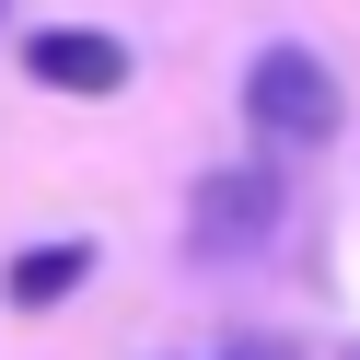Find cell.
Masks as SVG:
<instances>
[{
	"label": "cell",
	"instance_id": "obj_4",
	"mask_svg": "<svg viewBox=\"0 0 360 360\" xmlns=\"http://www.w3.org/2000/svg\"><path fill=\"white\" fill-rule=\"evenodd\" d=\"M82 279H94V244H35V256H12V279H0V290H12L24 314H47L58 290H82Z\"/></svg>",
	"mask_w": 360,
	"mask_h": 360
},
{
	"label": "cell",
	"instance_id": "obj_1",
	"mask_svg": "<svg viewBox=\"0 0 360 360\" xmlns=\"http://www.w3.org/2000/svg\"><path fill=\"white\" fill-rule=\"evenodd\" d=\"M244 117H256L267 151H326L337 140V70L314 47H256V70H244Z\"/></svg>",
	"mask_w": 360,
	"mask_h": 360
},
{
	"label": "cell",
	"instance_id": "obj_2",
	"mask_svg": "<svg viewBox=\"0 0 360 360\" xmlns=\"http://www.w3.org/2000/svg\"><path fill=\"white\" fill-rule=\"evenodd\" d=\"M267 221H279V186H267V163H233L198 186V244L210 256H244V244H267Z\"/></svg>",
	"mask_w": 360,
	"mask_h": 360
},
{
	"label": "cell",
	"instance_id": "obj_3",
	"mask_svg": "<svg viewBox=\"0 0 360 360\" xmlns=\"http://www.w3.org/2000/svg\"><path fill=\"white\" fill-rule=\"evenodd\" d=\"M24 70L47 82V94H117V82H128V47L94 35V24H47V35L24 47Z\"/></svg>",
	"mask_w": 360,
	"mask_h": 360
},
{
	"label": "cell",
	"instance_id": "obj_5",
	"mask_svg": "<svg viewBox=\"0 0 360 360\" xmlns=\"http://www.w3.org/2000/svg\"><path fill=\"white\" fill-rule=\"evenodd\" d=\"M221 360H302V349H290V337H233Z\"/></svg>",
	"mask_w": 360,
	"mask_h": 360
}]
</instances>
